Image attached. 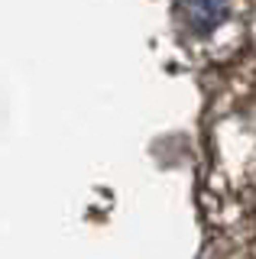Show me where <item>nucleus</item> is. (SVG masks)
Wrapping results in <instances>:
<instances>
[{
  "mask_svg": "<svg viewBox=\"0 0 256 259\" xmlns=\"http://www.w3.org/2000/svg\"><path fill=\"white\" fill-rule=\"evenodd\" d=\"M185 16L195 29H214L227 16V0H185Z\"/></svg>",
  "mask_w": 256,
  "mask_h": 259,
  "instance_id": "1",
  "label": "nucleus"
}]
</instances>
